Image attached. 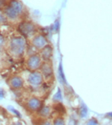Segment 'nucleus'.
Here are the masks:
<instances>
[{"instance_id":"1","label":"nucleus","mask_w":112,"mask_h":125,"mask_svg":"<svg viewBox=\"0 0 112 125\" xmlns=\"http://www.w3.org/2000/svg\"><path fill=\"white\" fill-rule=\"evenodd\" d=\"M27 50L26 38L22 35H13L9 42V52L13 57H21Z\"/></svg>"},{"instance_id":"2","label":"nucleus","mask_w":112,"mask_h":125,"mask_svg":"<svg viewBox=\"0 0 112 125\" xmlns=\"http://www.w3.org/2000/svg\"><path fill=\"white\" fill-rule=\"evenodd\" d=\"M23 4L19 0H9L3 12L6 15L7 19L12 21L17 20L23 13Z\"/></svg>"},{"instance_id":"3","label":"nucleus","mask_w":112,"mask_h":125,"mask_svg":"<svg viewBox=\"0 0 112 125\" xmlns=\"http://www.w3.org/2000/svg\"><path fill=\"white\" fill-rule=\"evenodd\" d=\"M37 27L36 26V24H34L32 21L29 20L21 21L17 25V31L19 34L25 38L33 37L35 34H37Z\"/></svg>"},{"instance_id":"4","label":"nucleus","mask_w":112,"mask_h":125,"mask_svg":"<svg viewBox=\"0 0 112 125\" xmlns=\"http://www.w3.org/2000/svg\"><path fill=\"white\" fill-rule=\"evenodd\" d=\"M42 62L43 61L41 59L39 53L37 52V53L28 55V57L25 61V65H26L28 70H30L31 72H34V71H38L40 69Z\"/></svg>"},{"instance_id":"5","label":"nucleus","mask_w":112,"mask_h":125,"mask_svg":"<svg viewBox=\"0 0 112 125\" xmlns=\"http://www.w3.org/2000/svg\"><path fill=\"white\" fill-rule=\"evenodd\" d=\"M27 82L33 88H39L44 82V76L42 75L40 71L31 72L27 77Z\"/></svg>"},{"instance_id":"6","label":"nucleus","mask_w":112,"mask_h":125,"mask_svg":"<svg viewBox=\"0 0 112 125\" xmlns=\"http://www.w3.org/2000/svg\"><path fill=\"white\" fill-rule=\"evenodd\" d=\"M43 106V102L37 96H31L25 101V107L30 113H37Z\"/></svg>"},{"instance_id":"7","label":"nucleus","mask_w":112,"mask_h":125,"mask_svg":"<svg viewBox=\"0 0 112 125\" xmlns=\"http://www.w3.org/2000/svg\"><path fill=\"white\" fill-rule=\"evenodd\" d=\"M48 40L46 38V36L42 33H37L35 34L32 39H31V45L32 47H34L36 50L40 51L42 48H44L46 45H48Z\"/></svg>"},{"instance_id":"8","label":"nucleus","mask_w":112,"mask_h":125,"mask_svg":"<svg viewBox=\"0 0 112 125\" xmlns=\"http://www.w3.org/2000/svg\"><path fill=\"white\" fill-rule=\"evenodd\" d=\"M8 85L12 90H20L24 86V79L19 75H12L8 79Z\"/></svg>"},{"instance_id":"9","label":"nucleus","mask_w":112,"mask_h":125,"mask_svg":"<svg viewBox=\"0 0 112 125\" xmlns=\"http://www.w3.org/2000/svg\"><path fill=\"white\" fill-rule=\"evenodd\" d=\"M40 73H42V75L44 76V78L49 79L54 76V70H53V66H52L51 62H42L39 69Z\"/></svg>"},{"instance_id":"10","label":"nucleus","mask_w":112,"mask_h":125,"mask_svg":"<svg viewBox=\"0 0 112 125\" xmlns=\"http://www.w3.org/2000/svg\"><path fill=\"white\" fill-rule=\"evenodd\" d=\"M39 55H40L42 61L44 62H49L53 56V47L50 44L46 45L44 48H42L39 51Z\"/></svg>"},{"instance_id":"11","label":"nucleus","mask_w":112,"mask_h":125,"mask_svg":"<svg viewBox=\"0 0 112 125\" xmlns=\"http://www.w3.org/2000/svg\"><path fill=\"white\" fill-rule=\"evenodd\" d=\"M52 107L51 106H48V105H43L40 108V110L37 113L38 117L40 118H44V119H48L50 116L52 115Z\"/></svg>"},{"instance_id":"12","label":"nucleus","mask_w":112,"mask_h":125,"mask_svg":"<svg viewBox=\"0 0 112 125\" xmlns=\"http://www.w3.org/2000/svg\"><path fill=\"white\" fill-rule=\"evenodd\" d=\"M58 74H59V80L62 85H66V77L63 72V66H62V62H60L59 64V69H58Z\"/></svg>"},{"instance_id":"13","label":"nucleus","mask_w":112,"mask_h":125,"mask_svg":"<svg viewBox=\"0 0 112 125\" xmlns=\"http://www.w3.org/2000/svg\"><path fill=\"white\" fill-rule=\"evenodd\" d=\"M78 114H79L81 118H85L87 116V115H88V109H87V107L83 104V103H82L81 106L79 107Z\"/></svg>"},{"instance_id":"14","label":"nucleus","mask_w":112,"mask_h":125,"mask_svg":"<svg viewBox=\"0 0 112 125\" xmlns=\"http://www.w3.org/2000/svg\"><path fill=\"white\" fill-rule=\"evenodd\" d=\"M52 99H53V101L55 103H61V101H62V92H61V88H59L57 90L56 94H54Z\"/></svg>"},{"instance_id":"15","label":"nucleus","mask_w":112,"mask_h":125,"mask_svg":"<svg viewBox=\"0 0 112 125\" xmlns=\"http://www.w3.org/2000/svg\"><path fill=\"white\" fill-rule=\"evenodd\" d=\"M52 125H66V122L62 115H58L53 119Z\"/></svg>"},{"instance_id":"16","label":"nucleus","mask_w":112,"mask_h":125,"mask_svg":"<svg viewBox=\"0 0 112 125\" xmlns=\"http://www.w3.org/2000/svg\"><path fill=\"white\" fill-rule=\"evenodd\" d=\"M35 125H52V122L48 119H44V118L38 117V118H37V123H35Z\"/></svg>"},{"instance_id":"17","label":"nucleus","mask_w":112,"mask_h":125,"mask_svg":"<svg viewBox=\"0 0 112 125\" xmlns=\"http://www.w3.org/2000/svg\"><path fill=\"white\" fill-rule=\"evenodd\" d=\"M7 109L10 111V112L12 113V115H15L16 117H18V118H20V117H21L20 112H19V111H17V110H16L14 107H12V106H8V107H7Z\"/></svg>"},{"instance_id":"18","label":"nucleus","mask_w":112,"mask_h":125,"mask_svg":"<svg viewBox=\"0 0 112 125\" xmlns=\"http://www.w3.org/2000/svg\"><path fill=\"white\" fill-rule=\"evenodd\" d=\"M60 27H61V23H60V20L57 19V20L54 22L53 24V30H55V31H60Z\"/></svg>"},{"instance_id":"19","label":"nucleus","mask_w":112,"mask_h":125,"mask_svg":"<svg viewBox=\"0 0 112 125\" xmlns=\"http://www.w3.org/2000/svg\"><path fill=\"white\" fill-rule=\"evenodd\" d=\"M7 17H6V15L4 14V12H2V11H0V24H3V23H6L7 22Z\"/></svg>"},{"instance_id":"20","label":"nucleus","mask_w":112,"mask_h":125,"mask_svg":"<svg viewBox=\"0 0 112 125\" xmlns=\"http://www.w3.org/2000/svg\"><path fill=\"white\" fill-rule=\"evenodd\" d=\"M86 125H99V123H98V120L93 117V118H90V119L86 122Z\"/></svg>"},{"instance_id":"21","label":"nucleus","mask_w":112,"mask_h":125,"mask_svg":"<svg viewBox=\"0 0 112 125\" xmlns=\"http://www.w3.org/2000/svg\"><path fill=\"white\" fill-rule=\"evenodd\" d=\"M5 95H6V92H5V90H4L3 88H1V87H0V99H3V98L5 97Z\"/></svg>"},{"instance_id":"22","label":"nucleus","mask_w":112,"mask_h":125,"mask_svg":"<svg viewBox=\"0 0 112 125\" xmlns=\"http://www.w3.org/2000/svg\"><path fill=\"white\" fill-rule=\"evenodd\" d=\"M7 1L8 0H0V8H3L4 9L6 7V5H7V3H8Z\"/></svg>"},{"instance_id":"23","label":"nucleus","mask_w":112,"mask_h":125,"mask_svg":"<svg viewBox=\"0 0 112 125\" xmlns=\"http://www.w3.org/2000/svg\"><path fill=\"white\" fill-rule=\"evenodd\" d=\"M4 44H5V37L2 34H0V47H2Z\"/></svg>"},{"instance_id":"24","label":"nucleus","mask_w":112,"mask_h":125,"mask_svg":"<svg viewBox=\"0 0 112 125\" xmlns=\"http://www.w3.org/2000/svg\"><path fill=\"white\" fill-rule=\"evenodd\" d=\"M76 124H77V121H76V120H74L73 118L70 119V121H69V123H68V125H76Z\"/></svg>"},{"instance_id":"25","label":"nucleus","mask_w":112,"mask_h":125,"mask_svg":"<svg viewBox=\"0 0 112 125\" xmlns=\"http://www.w3.org/2000/svg\"><path fill=\"white\" fill-rule=\"evenodd\" d=\"M105 116L107 117V118H109V119H112V112L111 113H108V114H106Z\"/></svg>"},{"instance_id":"26","label":"nucleus","mask_w":112,"mask_h":125,"mask_svg":"<svg viewBox=\"0 0 112 125\" xmlns=\"http://www.w3.org/2000/svg\"><path fill=\"white\" fill-rule=\"evenodd\" d=\"M1 52H2V48L0 47V53H1Z\"/></svg>"}]
</instances>
